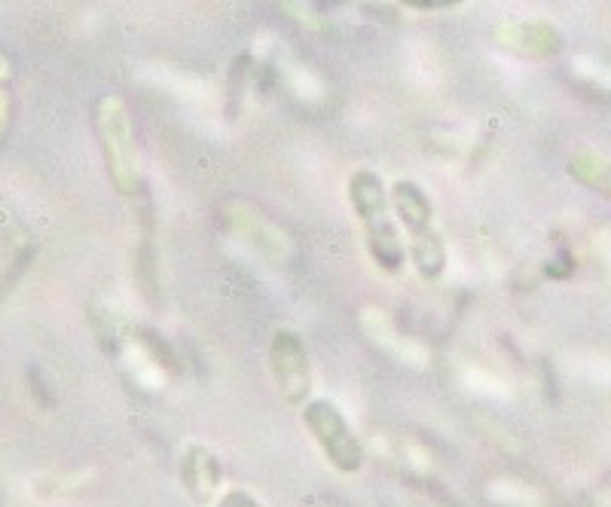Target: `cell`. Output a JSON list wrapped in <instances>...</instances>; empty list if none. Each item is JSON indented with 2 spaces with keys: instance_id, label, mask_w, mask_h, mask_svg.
Masks as SVG:
<instances>
[{
  "instance_id": "6da1fadb",
  "label": "cell",
  "mask_w": 611,
  "mask_h": 507,
  "mask_svg": "<svg viewBox=\"0 0 611 507\" xmlns=\"http://www.w3.org/2000/svg\"><path fill=\"white\" fill-rule=\"evenodd\" d=\"M349 202L364 227L370 260L382 272L398 275L407 263V242L401 239L395 220L388 217V196H385L382 178L376 172H367V168L355 172L349 178Z\"/></svg>"
},
{
  "instance_id": "7a4b0ae2",
  "label": "cell",
  "mask_w": 611,
  "mask_h": 507,
  "mask_svg": "<svg viewBox=\"0 0 611 507\" xmlns=\"http://www.w3.org/2000/svg\"><path fill=\"white\" fill-rule=\"evenodd\" d=\"M95 129L101 141V156L107 165V178L120 196H138L141 190V153L132 129V117L123 98L107 95L98 101Z\"/></svg>"
},
{
  "instance_id": "3957f363",
  "label": "cell",
  "mask_w": 611,
  "mask_h": 507,
  "mask_svg": "<svg viewBox=\"0 0 611 507\" xmlns=\"http://www.w3.org/2000/svg\"><path fill=\"white\" fill-rule=\"evenodd\" d=\"M392 205L407 230V257L413 260L416 272L428 281L440 278L447 272V245H443L440 233L434 230V208L428 193L413 181H398L392 187Z\"/></svg>"
},
{
  "instance_id": "277c9868",
  "label": "cell",
  "mask_w": 611,
  "mask_h": 507,
  "mask_svg": "<svg viewBox=\"0 0 611 507\" xmlns=\"http://www.w3.org/2000/svg\"><path fill=\"white\" fill-rule=\"evenodd\" d=\"M303 422L309 428V434L315 437V443L321 446V453L327 456V462L343 471V474H355L364 462V449L358 443V437L352 434L346 416L337 410V404L330 401H309L303 407Z\"/></svg>"
},
{
  "instance_id": "5b68a950",
  "label": "cell",
  "mask_w": 611,
  "mask_h": 507,
  "mask_svg": "<svg viewBox=\"0 0 611 507\" xmlns=\"http://www.w3.org/2000/svg\"><path fill=\"white\" fill-rule=\"evenodd\" d=\"M269 373L291 407H306L312 391V364L297 330H275L269 343Z\"/></svg>"
},
{
  "instance_id": "8992f818",
  "label": "cell",
  "mask_w": 611,
  "mask_h": 507,
  "mask_svg": "<svg viewBox=\"0 0 611 507\" xmlns=\"http://www.w3.org/2000/svg\"><path fill=\"white\" fill-rule=\"evenodd\" d=\"M224 220H227V227L245 239L254 251H260L263 257L275 260V263H282L291 257V239L282 227H275V223L269 217H263L260 211H254L251 205L245 202H227V211H224Z\"/></svg>"
},
{
  "instance_id": "52a82bcc",
  "label": "cell",
  "mask_w": 611,
  "mask_h": 507,
  "mask_svg": "<svg viewBox=\"0 0 611 507\" xmlns=\"http://www.w3.org/2000/svg\"><path fill=\"white\" fill-rule=\"evenodd\" d=\"M181 483L190 492L196 504H211L217 486H220V465L214 453H208L205 446H190L181 459Z\"/></svg>"
},
{
  "instance_id": "ba28073f",
  "label": "cell",
  "mask_w": 611,
  "mask_h": 507,
  "mask_svg": "<svg viewBox=\"0 0 611 507\" xmlns=\"http://www.w3.org/2000/svg\"><path fill=\"white\" fill-rule=\"evenodd\" d=\"M495 37L505 49L520 52V55H553V52H560V46H563L560 34L553 28H547V25H541V22L498 28Z\"/></svg>"
},
{
  "instance_id": "9c48e42d",
  "label": "cell",
  "mask_w": 611,
  "mask_h": 507,
  "mask_svg": "<svg viewBox=\"0 0 611 507\" xmlns=\"http://www.w3.org/2000/svg\"><path fill=\"white\" fill-rule=\"evenodd\" d=\"M569 172L578 184L596 190V193H605L611 196V162H605L602 156H593V153H578L572 162H569Z\"/></svg>"
},
{
  "instance_id": "30bf717a",
  "label": "cell",
  "mask_w": 611,
  "mask_h": 507,
  "mask_svg": "<svg viewBox=\"0 0 611 507\" xmlns=\"http://www.w3.org/2000/svg\"><path fill=\"white\" fill-rule=\"evenodd\" d=\"M220 507H260V501L254 495H248L245 489H233L220 498Z\"/></svg>"
},
{
  "instance_id": "8fae6325",
  "label": "cell",
  "mask_w": 611,
  "mask_h": 507,
  "mask_svg": "<svg viewBox=\"0 0 611 507\" xmlns=\"http://www.w3.org/2000/svg\"><path fill=\"white\" fill-rule=\"evenodd\" d=\"M401 4L413 10H450V7L465 4V0H401Z\"/></svg>"
}]
</instances>
